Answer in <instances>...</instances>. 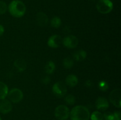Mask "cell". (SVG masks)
<instances>
[{
  "mask_svg": "<svg viewBox=\"0 0 121 120\" xmlns=\"http://www.w3.org/2000/svg\"><path fill=\"white\" fill-rule=\"evenodd\" d=\"M48 22V18L45 13L40 12L36 15V23L39 27H44L47 25Z\"/></svg>",
  "mask_w": 121,
  "mask_h": 120,
  "instance_id": "cell-10",
  "label": "cell"
},
{
  "mask_svg": "<svg viewBox=\"0 0 121 120\" xmlns=\"http://www.w3.org/2000/svg\"><path fill=\"white\" fill-rule=\"evenodd\" d=\"M113 8V2L111 0H99L96 4L97 10L103 14L111 12Z\"/></svg>",
  "mask_w": 121,
  "mask_h": 120,
  "instance_id": "cell-3",
  "label": "cell"
},
{
  "mask_svg": "<svg viewBox=\"0 0 121 120\" xmlns=\"http://www.w3.org/2000/svg\"><path fill=\"white\" fill-rule=\"evenodd\" d=\"M98 88L102 91H106L109 88L108 84L104 81H100L99 82V84H98Z\"/></svg>",
  "mask_w": 121,
  "mask_h": 120,
  "instance_id": "cell-22",
  "label": "cell"
},
{
  "mask_svg": "<svg viewBox=\"0 0 121 120\" xmlns=\"http://www.w3.org/2000/svg\"><path fill=\"white\" fill-rule=\"evenodd\" d=\"M87 56V52L83 49H79L73 54V58L77 61H82Z\"/></svg>",
  "mask_w": 121,
  "mask_h": 120,
  "instance_id": "cell-15",
  "label": "cell"
},
{
  "mask_svg": "<svg viewBox=\"0 0 121 120\" xmlns=\"http://www.w3.org/2000/svg\"><path fill=\"white\" fill-rule=\"evenodd\" d=\"M0 120H1V116H0Z\"/></svg>",
  "mask_w": 121,
  "mask_h": 120,
  "instance_id": "cell-29",
  "label": "cell"
},
{
  "mask_svg": "<svg viewBox=\"0 0 121 120\" xmlns=\"http://www.w3.org/2000/svg\"><path fill=\"white\" fill-rule=\"evenodd\" d=\"M14 65L18 72H23L27 68V62L22 59H17L14 62Z\"/></svg>",
  "mask_w": 121,
  "mask_h": 120,
  "instance_id": "cell-13",
  "label": "cell"
},
{
  "mask_svg": "<svg viewBox=\"0 0 121 120\" xmlns=\"http://www.w3.org/2000/svg\"><path fill=\"white\" fill-rule=\"evenodd\" d=\"M71 120H89L90 112L89 109L83 105H77L72 108L70 112Z\"/></svg>",
  "mask_w": 121,
  "mask_h": 120,
  "instance_id": "cell-2",
  "label": "cell"
},
{
  "mask_svg": "<svg viewBox=\"0 0 121 120\" xmlns=\"http://www.w3.org/2000/svg\"><path fill=\"white\" fill-rule=\"evenodd\" d=\"M66 84L70 87H74L78 84V78L73 74L69 75L66 78Z\"/></svg>",
  "mask_w": 121,
  "mask_h": 120,
  "instance_id": "cell-14",
  "label": "cell"
},
{
  "mask_svg": "<svg viewBox=\"0 0 121 120\" xmlns=\"http://www.w3.org/2000/svg\"><path fill=\"white\" fill-rule=\"evenodd\" d=\"M8 9V6L4 1H0V14H4Z\"/></svg>",
  "mask_w": 121,
  "mask_h": 120,
  "instance_id": "cell-23",
  "label": "cell"
},
{
  "mask_svg": "<svg viewBox=\"0 0 121 120\" xmlns=\"http://www.w3.org/2000/svg\"><path fill=\"white\" fill-rule=\"evenodd\" d=\"M113 114L114 120H121V113L120 111H115Z\"/></svg>",
  "mask_w": 121,
  "mask_h": 120,
  "instance_id": "cell-26",
  "label": "cell"
},
{
  "mask_svg": "<svg viewBox=\"0 0 121 120\" xmlns=\"http://www.w3.org/2000/svg\"><path fill=\"white\" fill-rule=\"evenodd\" d=\"M62 41L63 38L61 36L59 35H53L48 38L47 44L51 48H57L62 44Z\"/></svg>",
  "mask_w": 121,
  "mask_h": 120,
  "instance_id": "cell-9",
  "label": "cell"
},
{
  "mask_svg": "<svg viewBox=\"0 0 121 120\" xmlns=\"http://www.w3.org/2000/svg\"><path fill=\"white\" fill-rule=\"evenodd\" d=\"M93 1H96V0H93Z\"/></svg>",
  "mask_w": 121,
  "mask_h": 120,
  "instance_id": "cell-30",
  "label": "cell"
},
{
  "mask_svg": "<svg viewBox=\"0 0 121 120\" xmlns=\"http://www.w3.org/2000/svg\"><path fill=\"white\" fill-rule=\"evenodd\" d=\"M91 117V120H104V116L103 114L99 111H94L92 114Z\"/></svg>",
  "mask_w": 121,
  "mask_h": 120,
  "instance_id": "cell-20",
  "label": "cell"
},
{
  "mask_svg": "<svg viewBox=\"0 0 121 120\" xmlns=\"http://www.w3.org/2000/svg\"><path fill=\"white\" fill-rule=\"evenodd\" d=\"M50 77L48 76H44V77H43L42 78H41V82H42L43 84H48V83H49L50 82Z\"/></svg>",
  "mask_w": 121,
  "mask_h": 120,
  "instance_id": "cell-25",
  "label": "cell"
},
{
  "mask_svg": "<svg viewBox=\"0 0 121 120\" xmlns=\"http://www.w3.org/2000/svg\"></svg>",
  "mask_w": 121,
  "mask_h": 120,
  "instance_id": "cell-31",
  "label": "cell"
},
{
  "mask_svg": "<svg viewBox=\"0 0 121 120\" xmlns=\"http://www.w3.org/2000/svg\"><path fill=\"white\" fill-rule=\"evenodd\" d=\"M4 32V28L2 25H0V36L3 35Z\"/></svg>",
  "mask_w": 121,
  "mask_h": 120,
  "instance_id": "cell-27",
  "label": "cell"
},
{
  "mask_svg": "<svg viewBox=\"0 0 121 120\" xmlns=\"http://www.w3.org/2000/svg\"><path fill=\"white\" fill-rule=\"evenodd\" d=\"M13 109L12 104L9 100H2L0 102V112L6 114L11 111Z\"/></svg>",
  "mask_w": 121,
  "mask_h": 120,
  "instance_id": "cell-11",
  "label": "cell"
},
{
  "mask_svg": "<svg viewBox=\"0 0 121 120\" xmlns=\"http://www.w3.org/2000/svg\"><path fill=\"white\" fill-rule=\"evenodd\" d=\"M96 108L100 111H105L109 108L108 101L104 97H99L95 102Z\"/></svg>",
  "mask_w": 121,
  "mask_h": 120,
  "instance_id": "cell-12",
  "label": "cell"
},
{
  "mask_svg": "<svg viewBox=\"0 0 121 120\" xmlns=\"http://www.w3.org/2000/svg\"><path fill=\"white\" fill-rule=\"evenodd\" d=\"M65 101L67 104L72 105L74 104L76 102L75 96H73V95H71V94L66 95L65 98Z\"/></svg>",
  "mask_w": 121,
  "mask_h": 120,
  "instance_id": "cell-21",
  "label": "cell"
},
{
  "mask_svg": "<svg viewBox=\"0 0 121 120\" xmlns=\"http://www.w3.org/2000/svg\"><path fill=\"white\" fill-rule=\"evenodd\" d=\"M90 82H91V81H90L89 80V81H87L86 82V85H87V87H90L91 85H92V84H91L92 83H91Z\"/></svg>",
  "mask_w": 121,
  "mask_h": 120,
  "instance_id": "cell-28",
  "label": "cell"
},
{
  "mask_svg": "<svg viewBox=\"0 0 121 120\" xmlns=\"http://www.w3.org/2000/svg\"><path fill=\"white\" fill-rule=\"evenodd\" d=\"M74 65V61L70 57H66L63 61V65L66 69H70L72 68Z\"/></svg>",
  "mask_w": 121,
  "mask_h": 120,
  "instance_id": "cell-18",
  "label": "cell"
},
{
  "mask_svg": "<svg viewBox=\"0 0 121 120\" xmlns=\"http://www.w3.org/2000/svg\"><path fill=\"white\" fill-rule=\"evenodd\" d=\"M52 91L55 96L58 98H61L65 96L67 93V89L66 85L61 81L57 82L53 85L52 88Z\"/></svg>",
  "mask_w": 121,
  "mask_h": 120,
  "instance_id": "cell-5",
  "label": "cell"
},
{
  "mask_svg": "<svg viewBox=\"0 0 121 120\" xmlns=\"http://www.w3.org/2000/svg\"><path fill=\"white\" fill-rule=\"evenodd\" d=\"M62 44L66 48L73 49L78 46L79 44V40L74 35H69L63 38Z\"/></svg>",
  "mask_w": 121,
  "mask_h": 120,
  "instance_id": "cell-7",
  "label": "cell"
},
{
  "mask_svg": "<svg viewBox=\"0 0 121 120\" xmlns=\"http://www.w3.org/2000/svg\"><path fill=\"white\" fill-rule=\"evenodd\" d=\"M8 96L9 101L13 103H18L22 101L23 98V93L22 91L18 88H13L11 89L8 93Z\"/></svg>",
  "mask_w": 121,
  "mask_h": 120,
  "instance_id": "cell-6",
  "label": "cell"
},
{
  "mask_svg": "<svg viewBox=\"0 0 121 120\" xmlns=\"http://www.w3.org/2000/svg\"><path fill=\"white\" fill-rule=\"evenodd\" d=\"M51 25L53 28H58L61 26V20L58 16H54L53 18L51 20Z\"/></svg>",
  "mask_w": 121,
  "mask_h": 120,
  "instance_id": "cell-19",
  "label": "cell"
},
{
  "mask_svg": "<svg viewBox=\"0 0 121 120\" xmlns=\"http://www.w3.org/2000/svg\"><path fill=\"white\" fill-rule=\"evenodd\" d=\"M8 11L12 16L16 18L22 17L26 12V7L20 0H13L9 3Z\"/></svg>",
  "mask_w": 121,
  "mask_h": 120,
  "instance_id": "cell-1",
  "label": "cell"
},
{
  "mask_svg": "<svg viewBox=\"0 0 121 120\" xmlns=\"http://www.w3.org/2000/svg\"><path fill=\"white\" fill-rule=\"evenodd\" d=\"M70 115V111L68 107L65 105H60L56 108L54 116L58 120H66Z\"/></svg>",
  "mask_w": 121,
  "mask_h": 120,
  "instance_id": "cell-4",
  "label": "cell"
},
{
  "mask_svg": "<svg viewBox=\"0 0 121 120\" xmlns=\"http://www.w3.org/2000/svg\"><path fill=\"white\" fill-rule=\"evenodd\" d=\"M104 119L105 120H114L113 113L111 112H106L103 115Z\"/></svg>",
  "mask_w": 121,
  "mask_h": 120,
  "instance_id": "cell-24",
  "label": "cell"
},
{
  "mask_svg": "<svg viewBox=\"0 0 121 120\" xmlns=\"http://www.w3.org/2000/svg\"><path fill=\"white\" fill-rule=\"evenodd\" d=\"M121 91L119 88H116L113 89L109 94L110 101L113 104V105L117 108H121Z\"/></svg>",
  "mask_w": 121,
  "mask_h": 120,
  "instance_id": "cell-8",
  "label": "cell"
},
{
  "mask_svg": "<svg viewBox=\"0 0 121 120\" xmlns=\"http://www.w3.org/2000/svg\"><path fill=\"white\" fill-rule=\"evenodd\" d=\"M56 65L54 62L52 61H49L47 62V64L45 65L44 70L46 74H52L54 72L55 70Z\"/></svg>",
  "mask_w": 121,
  "mask_h": 120,
  "instance_id": "cell-17",
  "label": "cell"
},
{
  "mask_svg": "<svg viewBox=\"0 0 121 120\" xmlns=\"http://www.w3.org/2000/svg\"><path fill=\"white\" fill-rule=\"evenodd\" d=\"M8 93V88L7 85L0 81V100H4Z\"/></svg>",
  "mask_w": 121,
  "mask_h": 120,
  "instance_id": "cell-16",
  "label": "cell"
}]
</instances>
